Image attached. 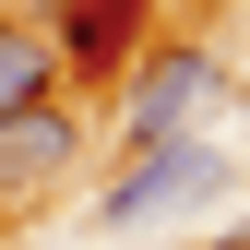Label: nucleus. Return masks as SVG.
<instances>
[{"label": "nucleus", "mask_w": 250, "mask_h": 250, "mask_svg": "<svg viewBox=\"0 0 250 250\" xmlns=\"http://www.w3.org/2000/svg\"><path fill=\"white\" fill-rule=\"evenodd\" d=\"M119 83H131V96H119V119H131V155H143V143H191V119L227 96V60L179 36V48H143Z\"/></svg>", "instance_id": "1"}, {"label": "nucleus", "mask_w": 250, "mask_h": 250, "mask_svg": "<svg viewBox=\"0 0 250 250\" xmlns=\"http://www.w3.org/2000/svg\"><path fill=\"white\" fill-rule=\"evenodd\" d=\"M227 191V155L214 143H143L131 167H119V191H96V227H155V214Z\"/></svg>", "instance_id": "2"}, {"label": "nucleus", "mask_w": 250, "mask_h": 250, "mask_svg": "<svg viewBox=\"0 0 250 250\" xmlns=\"http://www.w3.org/2000/svg\"><path fill=\"white\" fill-rule=\"evenodd\" d=\"M143 12L155 0H48V60L60 72H83V83H107V72H131L143 60Z\"/></svg>", "instance_id": "3"}, {"label": "nucleus", "mask_w": 250, "mask_h": 250, "mask_svg": "<svg viewBox=\"0 0 250 250\" xmlns=\"http://www.w3.org/2000/svg\"><path fill=\"white\" fill-rule=\"evenodd\" d=\"M72 107H24V119H0V227H12V214H36L48 191H60V179H72Z\"/></svg>", "instance_id": "4"}, {"label": "nucleus", "mask_w": 250, "mask_h": 250, "mask_svg": "<svg viewBox=\"0 0 250 250\" xmlns=\"http://www.w3.org/2000/svg\"><path fill=\"white\" fill-rule=\"evenodd\" d=\"M60 96V60H48V36L24 12H0V119H24V107H48Z\"/></svg>", "instance_id": "5"}]
</instances>
